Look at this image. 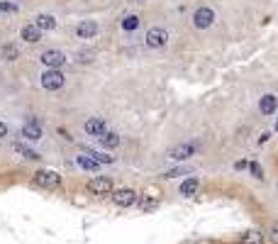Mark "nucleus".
Returning <instances> with one entry per match:
<instances>
[{
    "instance_id": "nucleus-12",
    "label": "nucleus",
    "mask_w": 278,
    "mask_h": 244,
    "mask_svg": "<svg viewBox=\"0 0 278 244\" xmlns=\"http://www.w3.org/2000/svg\"><path fill=\"white\" fill-rule=\"evenodd\" d=\"M20 37H22L27 44H37V42H42V30L32 22V25H25V27L20 30Z\"/></svg>"
},
{
    "instance_id": "nucleus-5",
    "label": "nucleus",
    "mask_w": 278,
    "mask_h": 244,
    "mask_svg": "<svg viewBox=\"0 0 278 244\" xmlns=\"http://www.w3.org/2000/svg\"><path fill=\"white\" fill-rule=\"evenodd\" d=\"M88 190L93 195H110L112 193V179L110 176H95L93 181L88 183Z\"/></svg>"
},
{
    "instance_id": "nucleus-9",
    "label": "nucleus",
    "mask_w": 278,
    "mask_h": 244,
    "mask_svg": "<svg viewBox=\"0 0 278 244\" xmlns=\"http://www.w3.org/2000/svg\"><path fill=\"white\" fill-rule=\"evenodd\" d=\"M193 154H195V147L193 144H176V147L168 149V159H173V161H186Z\"/></svg>"
},
{
    "instance_id": "nucleus-26",
    "label": "nucleus",
    "mask_w": 278,
    "mask_h": 244,
    "mask_svg": "<svg viewBox=\"0 0 278 244\" xmlns=\"http://www.w3.org/2000/svg\"><path fill=\"white\" fill-rule=\"evenodd\" d=\"M156 205H159L156 200H149V198H144V200H141V208H144V210H151V208H156Z\"/></svg>"
},
{
    "instance_id": "nucleus-16",
    "label": "nucleus",
    "mask_w": 278,
    "mask_h": 244,
    "mask_svg": "<svg viewBox=\"0 0 278 244\" xmlns=\"http://www.w3.org/2000/svg\"><path fill=\"white\" fill-rule=\"evenodd\" d=\"M98 139H100V147H105V149H115L120 144V134H115V132H105Z\"/></svg>"
},
{
    "instance_id": "nucleus-17",
    "label": "nucleus",
    "mask_w": 278,
    "mask_h": 244,
    "mask_svg": "<svg viewBox=\"0 0 278 244\" xmlns=\"http://www.w3.org/2000/svg\"><path fill=\"white\" fill-rule=\"evenodd\" d=\"M12 149H15L17 154H22L25 159H32V161H37V159H42V156H39V154H37L34 149H29V147H25L22 142H15V144H12Z\"/></svg>"
},
{
    "instance_id": "nucleus-22",
    "label": "nucleus",
    "mask_w": 278,
    "mask_h": 244,
    "mask_svg": "<svg viewBox=\"0 0 278 244\" xmlns=\"http://www.w3.org/2000/svg\"><path fill=\"white\" fill-rule=\"evenodd\" d=\"M88 156H93L98 164H112L115 161V156H108V154H100V152H90Z\"/></svg>"
},
{
    "instance_id": "nucleus-32",
    "label": "nucleus",
    "mask_w": 278,
    "mask_h": 244,
    "mask_svg": "<svg viewBox=\"0 0 278 244\" xmlns=\"http://www.w3.org/2000/svg\"><path fill=\"white\" fill-rule=\"evenodd\" d=\"M135 2H139V0H135Z\"/></svg>"
},
{
    "instance_id": "nucleus-11",
    "label": "nucleus",
    "mask_w": 278,
    "mask_h": 244,
    "mask_svg": "<svg viewBox=\"0 0 278 244\" xmlns=\"http://www.w3.org/2000/svg\"><path fill=\"white\" fill-rule=\"evenodd\" d=\"M22 137L29 139V142H39L42 139V127H39V120H27L22 124Z\"/></svg>"
},
{
    "instance_id": "nucleus-30",
    "label": "nucleus",
    "mask_w": 278,
    "mask_h": 244,
    "mask_svg": "<svg viewBox=\"0 0 278 244\" xmlns=\"http://www.w3.org/2000/svg\"><path fill=\"white\" fill-rule=\"evenodd\" d=\"M183 244H215V242H205V240H191V242H183Z\"/></svg>"
},
{
    "instance_id": "nucleus-3",
    "label": "nucleus",
    "mask_w": 278,
    "mask_h": 244,
    "mask_svg": "<svg viewBox=\"0 0 278 244\" xmlns=\"http://www.w3.org/2000/svg\"><path fill=\"white\" fill-rule=\"evenodd\" d=\"M144 42H146L149 49H161V47L168 44V32H166L164 27H151V30L146 32Z\"/></svg>"
},
{
    "instance_id": "nucleus-24",
    "label": "nucleus",
    "mask_w": 278,
    "mask_h": 244,
    "mask_svg": "<svg viewBox=\"0 0 278 244\" xmlns=\"http://www.w3.org/2000/svg\"><path fill=\"white\" fill-rule=\"evenodd\" d=\"M249 169H251V174H254L256 179H264V169H261L256 161H251V164H249Z\"/></svg>"
},
{
    "instance_id": "nucleus-1",
    "label": "nucleus",
    "mask_w": 278,
    "mask_h": 244,
    "mask_svg": "<svg viewBox=\"0 0 278 244\" xmlns=\"http://www.w3.org/2000/svg\"><path fill=\"white\" fill-rule=\"evenodd\" d=\"M34 185L47 188V190H54V188L61 185V176H59L56 171H52V169H39V171L34 174Z\"/></svg>"
},
{
    "instance_id": "nucleus-10",
    "label": "nucleus",
    "mask_w": 278,
    "mask_h": 244,
    "mask_svg": "<svg viewBox=\"0 0 278 244\" xmlns=\"http://www.w3.org/2000/svg\"><path fill=\"white\" fill-rule=\"evenodd\" d=\"M83 129H85V134H90V137H103V134L108 132V124H105L103 118H90V120H85Z\"/></svg>"
},
{
    "instance_id": "nucleus-8",
    "label": "nucleus",
    "mask_w": 278,
    "mask_h": 244,
    "mask_svg": "<svg viewBox=\"0 0 278 244\" xmlns=\"http://www.w3.org/2000/svg\"><path fill=\"white\" fill-rule=\"evenodd\" d=\"M76 34H78V39H93L98 34V22L95 20H81L76 25Z\"/></svg>"
},
{
    "instance_id": "nucleus-27",
    "label": "nucleus",
    "mask_w": 278,
    "mask_h": 244,
    "mask_svg": "<svg viewBox=\"0 0 278 244\" xmlns=\"http://www.w3.org/2000/svg\"><path fill=\"white\" fill-rule=\"evenodd\" d=\"M269 139H271V132H264V134L259 137V144H266Z\"/></svg>"
},
{
    "instance_id": "nucleus-13",
    "label": "nucleus",
    "mask_w": 278,
    "mask_h": 244,
    "mask_svg": "<svg viewBox=\"0 0 278 244\" xmlns=\"http://www.w3.org/2000/svg\"><path fill=\"white\" fill-rule=\"evenodd\" d=\"M34 25H37L42 32H47V30H54V27H56V17H54V15H47V12H42V15H37Z\"/></svg>"
},
{
    "instance_id": "nucleus-21",
    "label": "nucleus",
    "mask_w": 278,
    "mask_h": 244,
    "mask_svg": "<svg viewBox=\"0 0 278 244\" xmlns=\"http://www.w3.org/2000/svg\"><path fill=\"white\" fill-rule=\"evenodd\" d=\"M17 54H20L17 47H12V44H5V47H2V59L5 61H15L17 59Z\"/></svg>"
},
{
    "instance_id": "nucleus-18",
    "label": "nucleus",
    "mask_w": 278,
    "mask_h": 244,
    "mask_svg": "<svg viewBox=\"0 0 278 244\" xmlns=\"http://www.w3.org/2000/svg\"><path fill=\"white\" fill-rule=\"evenodd\" d=\"M76 161H78V166H81V169H85V171H98V166H100V164H98L93 156H88V154L78 156Z\"/></svg>"
},
{
    "instance_id": "nucleus-28",
    "label": "nucleus",
    "mask_w": 278,
    "mask_h": 244,
    "mask_svg": "<svg viewBox=\"0 0 278 244\" xmlns=\"http://www.w3.org/2000/svg\"><path fill=\"white\" fill-rule=\"evenodd\" d=\"M2 137H7V124H5V122H0V139H2Z\"/></svg>"
},
{
    "instance_id": "nucleus-4",
    "label": "nucleus",
    "mask_w": 278,
    "mask_h": 244,
    "mask_svg": "<svg viewBox=\"0 0 278 244\" xmlns=\"http://www.w3.org/2000/svg\"><path fill=\"white\" fill-rule=\"evenodd\" d=\"M137 193L132 188H120V190H112V203L120 205V208H132L137 203Z\"/></svg>"
},
{
    "instance_id": "nucleus-31",
    "label": "nucleus",
    "mask_w": 278,
    "mask_h": 244,
    "mask_svg": "<svg viewBox=\"0 0 278 244\" xmlns=\"http://www.w3.org/2000/svg\"><path fill=\"white\" fill-rule=\"evenodd\" d=\"M274 129H278V120H276V124H274Z\"/></svg>"
},
{
    "instance_id": "nucleus-2",
    "label": "nucleus",
    "mask_w": 278,
    "mask_h": 244,
    "mask_svg": "<svg viewBox=\"0 0 278 244\" xmlns=\"http://www.w3.org/2000/svg\"><path fill=\"white\" fill-rule=\"evenodd\" d=\"M64 83H66V76L61 73V68H47L42 73V86L47 91H59Z\"/></svg>"
},
{
    "instance_id": "nucleus-7",
    "label": "nucleus",
    "mask_w": 278,
    "mask_h": 244,
    "mask_svg": "<svg viewBox=\"0 0 278 244\" xmlns=\"http://www.w3.org/2000/svg\"><path fill=\"white\" fill-rule=\"evenodd\" d=\"M66 61H69L66 59V54L59 52V49H47V52L42 54V63H44L47 68H61Z\"/></svg>"
},
{
    "instance_id": "nucleus-15",
    "label": "nucleus",
    "mask_w": 278,
    "mask_h": 244,
    "mask_svg": "<svg viewBox=\"0 0 278 244\" xmlns=\"http://www.w3.org/2000/svg\"><path fill=\"white\" fill-rule=\"evenodd\" d=\"M198 185H200V183H198V179H195V176H188L186 181L181 183V195H186V198H188V195H195Z\"/></svg>"
},
{
    "instance_id": "nucleus-19",
    "label": "nucleus",
    "mask_w": 278,
    "mask_h": 244,
    "mask_svg": "<svg viewBox=\"0 0 278 244\" xmlns=\"http://www.w3.org/2000/svg\"><path fill=\"white\" fill-rule=\"evenodd\" d=\"M242 244H264V235L259 232V230H249L242 240H239Z\"/></svg>"
},
{
    "instance_id": "nucleus-29",
    "label": "nucleus",
    "mask_w": 278,
    "mask_h": 244,
    "mask_svg": "<svg viewBox=\"0 0 278 244\" xmlns=\"http://www.w3.org/2000/svg\"><path fill=\"white\" fill-rule=\"evenodd\" d=\"M271 237H274V240H278V222H274V225H271Z\"/></svg>"
},
{
    "instance_id": "nucleus-25",
    "label": "nucleus",
    "mask_w": 278,
    "mask_h": 244,
    "mask_svg": "<svg viewBox=\"0 0 278 244\" xmlns=\"http://www.w3.org/2000/svg\"><path fill=\"white\" fill-rule=\"evenodd\" d=\"M0 10H2V12H17V5H12V2H0Z\"/></svg>"
},
{
    "instance_id": "nucleus-20",
    "label": "nucleus",
    "mask_w": 278,
    "mask_h": 244,
    "mask_svg": "<svg viewBox=\"0 0 278 244\" xmlns=\"http://www.w3.org/2000/svg\"><path fill=\"white\" fill-rule=\"evenodd\" d=\"M137 27H139V17H137V15H127V17L122 20V30H125V32H135Z\"/></svg>"
},
{
    "instance_id": "nucleus-23",
    "label": "nucleus",
    "mask_w": 278,
    "mask_h": 244,
    "mask_svg": "<svg viewBox=\"0 0 278 244\" xmlns=\"http://www.w3.org/2000/svg\"><path fill=\"white\" fill-rule=\"evenodd\" d=\"M176 176H188V169H168L164 179H176Z\"/></svg>"
},
{
    "instance_id": "nucleus-14",
    "label": "nucleus",
    "mask_w": 278,
    "mask_h": 244,
    "mask_svg": "<svg viewBox=\"0 0 278 244\" xmlns=\"http://www.w3.org/2000/svg\"><path fill=\"white\" fill-rule=\"evenodd\" d=\"M276 105H278V98H276V95H264V98L259 100V110H261L264 115H271V113H276Z\"/></svg>"
},
{
    "instance_id": "nucleus-6",
    "label": "nucleus",
    "mask_w": 278,
    "mask_h": 244,
    "mask_svg": "<svg viewBox=\"0 0 278 244\" xmlns=\"http://www.w3.org/2000/svg\"><path fill=\"white\" fill-rule=\"evenodd\" d=\"M212 22H215V10H212V7H198V10L193 12V25H195L198 30H208Z\"/></svg>"
}]
</instances>
